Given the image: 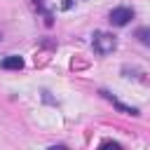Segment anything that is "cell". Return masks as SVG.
Wrapping results in <instances>:
<instances>
[{"instance_id":"6","label":"cell","mask_w":150,"mask_h":150,"mask_svg":"<svg viewBox=\"0 0 150 150\" xmlns=\"http://www.w3.org/2000/svg\"><path fill=\"white\" fill-rule=\"evenodd\" d=\"M98 150H122V145H120L117 141L105 138V141H101V143H98Z\"/></svg>"},{"instance_id":"1","label":"cell","mask_w":150,"mask_h":150,"mask_svg":"<svg viewBox=\"0 0 150 150\" xmlns=\"http://www.w3.org/2000/svg\"><path fill=\"white\" fill-rule=\"evenodd\" d=\"M91 47H94V52H96L98 56H108V54H112V52H115L117 40H115V35H112V33L96 30V33L91 35Z\"/></svg>"},{"instance_id":"3","label":"cell","mask_w":150,"mask_h":150,"mask_svg":"<svg viewBox=\"0 0 150 150\" xmlns=\"http://www.w3.org/2000/svg\"><path fill=\"white\" fill-rule=\"evenodd\" d=\"M101 96H103V98H108V101H110V103H112V105H115L120 112H124V115H134V117L138 115V110H136V108H131V105H124L122 101H117V98H115L112 94H108L105 89H101Z\"/></svg>"},{"instance_id":"4","label":"cell","mask_w":150,"mask_h":150,"mask_svg":"<svg viewBox=\"0 0 150 150\" xmlns=\"http://www.w3.org/2000/svg\"><path fill=\"white\" fill-rule=\"evenodd\" d=\"M0 66H2L5 70H21V68H23V59L16 56V54H9V56H5V59L0 61Z\"/></svg>"},{"instance_id":"2","label":"cell","mask_w":150,"mask_h":150,"mask_svg":"<svg viewBox=\"0 0 150 150\" xmlns=\"http://www.w3.org/2000/svg\"><path fill=\"white\" fill-rule=\"evenodd\" d=\"M108 19H110L112 26H127V23L134 19V9H131V7H115Z\"/></svg>"},{"instance_id":"5","label":"cell","mask_w":150,"mask_h":150,"mask_svg":"<svg viewBox=\"0 0 150 150\" xmlns=\"http://www.w3.org/2000/svg\"><path fill=\"white\" fill-rule=\"evenodd\" d=\"M134 38L141 42V45H145V47H150V26H141V28H136V33H134Z\"/></svg>"},{"instance_id":"7","label":"cell","mask_w":150,"mask_h":150,"mask_svg":"<svg viewBox=\"0 0 150 150\" xmlns=\"http://www.w3.org/2000/svg\"><path fill=\"white\" fill-rule=\"evenodd\" d=\"M61 7H63V9H70V7H73V0H63Z\"/></svg>"},{"instance_id":"8","label":"cell","mask_w":150,"mask_h":150,"mask_svg":"<svg viewBox=\"0 0 150 150\" xmlns=\"http://www.w3.org/2000/svg\"><path fill=\"white\" fill-rule=\"evenodd\" d=\"M47 150H68V145H52V148H47Z\"/></svg>"}]
</instances>
